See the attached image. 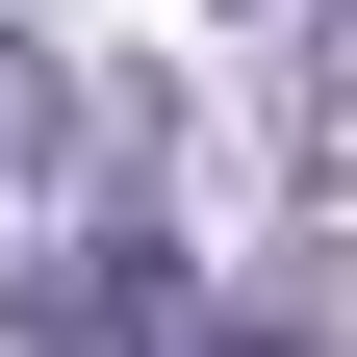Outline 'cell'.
<instances>
[{
	"instance_id": "cell-1",
	"label": "cell",
	"mask_w": 357,
	"mask_h": 357,
	"mask_svg": "<svg viewBox=\"0 0 357 357\" xmlns=\"http://www.w3.org/2000/svg\"><path fill=\"white\" fill-rule=\"evenodd\" d=\"M52 357H255V332L178 281V255H77V281H52Z\"/></svg>"
}]
</instances>
